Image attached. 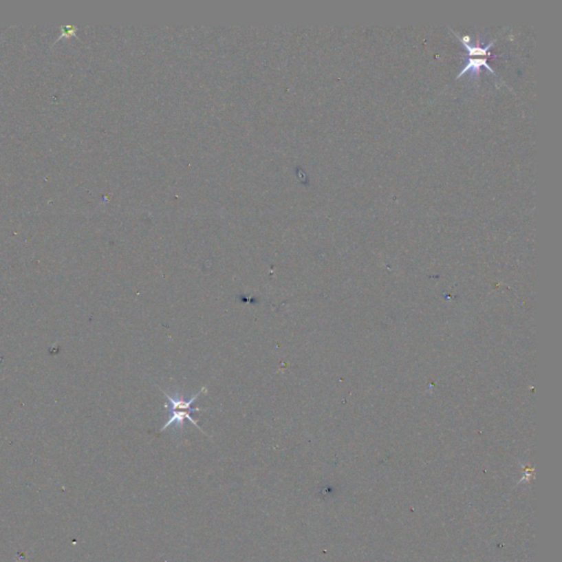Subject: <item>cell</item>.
Returning a JSON list of instances; mask_svg holds the SVG:
<instances>
[{
	"instance_id": "cell-1",
	"label": "cell",
	"mask_w": 562,
	"mask_h": 562,
	"mask_svg": "<svg viewBox=\"0 0 562 562\" xmlns=\"http://www.w3.org/2000/svg\"><path fill=\"white\" fill-rule=\"evenodd\" d=\"M160 390H162V393L165 396L166 399H167V402H169L167 404H165V408L169 411V421L166 422L165 425L160 429V433L164 432L166 429H169L173 424L176 425L175 427H176L177 429L182 431L184 426H185V420H188V421L193 423L195 427H197L200 432L206 435V433L202 431V427L199 426L198 423L191 418V413L206 411L199 408H191V405L196 402V400L198 399L202 393L206 391V387H204L202 390H199L198 393L193 394V397L188 400H186L180 392L169 394L167 392L164 391L163 389H160Z\"/></svg>"
}]
</instances>
